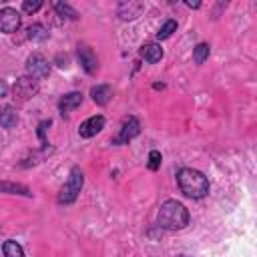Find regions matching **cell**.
Returning <instances> with one entry per match:
<instances>
[{"label":"cell","instance_id":"7","mask_svg":"<svg viewBox=\"0 0 257 257\" xmlns=\"http://www.w3.org/2000/svg\"><path fill=\"white\" fill-rule=\"evenodd\" d=\"M22 24V18H20V12L16 8H2L0 10V32H6V34H14Z\"/></svg>","mask_w":257,"mask_h":257},{"label":"cell","instance_id":"5","mask_svg":"<svg viewBox=\"0 0 257 257\" xmlns=\"http://www.w3.org/2000/svg\"><path fill=\"white\" fill-rule=\"evenodd\" d=\"M141 133V122L137 116H124L122 122H120V128H118V135L112 139V145H126L131 143L135 137H139Z\"/></svg>","mask_w":257,"mask_h":257},{"label":"cell","instance_id":"18","mask_svg":"<svg viewBox=\"0 0 257 257\" xmlns=\"http://www.w3.org/2000/svg\"><path fill=\"white\" fill-rule=\"evenodd\" d=\"M209 52H211V46L207 42H199L193 48V60H195V64H203L209 58Z\"/></svg>","mask_w":257,"mask_h":257},{"label":"cell","instance_id":"13","mask_svg":"<svg viewBox=\"0 0 257 257\" xmlns=\"http://www.w3.org/2000/svg\"><path fill=\"white\" fill-rule=\"evenodd\" d=\"M90 96H92V100H94L98 106H104V104H108V100L112 98V88H110L108 84H94V86L90 88Z\"/></svg>","mask_w":257,"mask_h":257},{"label":"cell","instance_id":"11","mask_svg":"<svg viewBox=\"0 0 257 257\" xmlns=\"http://www.w3.org/2000/svg\"><path fill=\"white\" fill-rule=\"evenodd\" d=\"M139 54H141V58H145L149 64H155V62H159V60L163 58V48H161V44H157V42H147V44H143V46L139 48Z\"/></svg>","mask_w":257,"mask_h":257},{"label":"cell","instance_id":"21","mask_svg":"<svg viewBox=\"0 0 257 257\" xmlns=\"http://www.w3.org/2000/svg\"><path fill=\"white\" fill-rule=\"evenodd\" d=\"M42 8V0H24L22 2V12L26 14H34Z\"/></svg>","mask_w":257,"mask_h":257},{"label":"cell","instance_id":"16","mask_svg":"<svg viewBox=\"0 0 257 257\" xmlns=\"http://www.w3.org/2000/svg\"><path fill=\"white\" fill-rule=\"evenodd\" d=\"M26 38L28 40H32V42H44V40H48L50 38V32L42 26V24H30L28 28H26Z\"/></svg>","mask_w":257,"mask_h":257},{"label":"cell","instance_id":"24","mask_svg":"<svg viewBox=\"0 0 257 257\" xmlns=\"http://www.w3.org/2000/svg\"><path fill=\"white\" fill-rule=\"evenodd\" d=\"M8 84H6V80H2L0 78V98H4V96H8Z\"/></svg>","mask_w":257,"mask_h":257},{"label":"cell","instance_id":"23","mask_svg":"<svg viewBox=\"0 0 257 257\" xmlns=\"http://www.w3.org/2000/svg\"><path fill=\"white\" fill-rule=\"evenodd\" d=\"M50 124V120H42L40 124H38V137H40V141H42V147H46L48 143H46V139H44V131H46V126Z\"/></svg>","mask_w":257,"mask_h":257},{"label":"cell","instance_id":"1","mask_svg":"<svg viewBox=\"0 0 257 257\" xmlns=\"http://www.w3.org/2000/svg\"><path fill=\"white\" fill-rule=\"evenodd\" d=\"M189 211L183 203L175 201V199H169L165 201L161 207H159V213H157V223L161 229H167V231H179V229H185L189 225Z\"/></svg>","mask_w":257,"mask_h":257},{"label":"cell","instance_id":"22","mask_svg":"<svg viewBox=\"0 0 257 257\" xmlns=\"http://www.w3.org/2000/svg\"><path fill=\"white\" fill-rule=\"evenodd\" d=\"M161 161H163V157H161L159 151H151L149 153V169L151 171H157L161 167Z\"/></svg>","mask_w":257,"mask_h":257},{"label":"cell","instance_id":"10","mask_svg":"<svg viewBox=\"0 0 257 257\" xmlns=\"http://www.w3.org/2000/svg\"><path fill=\"white\" fill-rule=\"evenodd\" d=\"M80 104H82V94L76 92V90H72V92L60 96V100H58V110H60L62 114H68V112H72L74 108H78Z\"/></svg>","mask_w":257,"mask_h":257},{"label":"cell","instance_id":"12","mask_svg":"<svg viewBox=\"0 0 257 257\" xmlns=\"http://www.w3.org/2000/svg\"><path fill=\"white\" fill-rule=\"evenodd\" d=\"M143 10H145V4L141 2H122L118 6V16L120 20H135L137 16H141Z\"/></svg>","mask_w":257,"mask_h":257},{"label":"cell","instance_id":"4","mask_svg":"<svg viewBox=\"0 0 257 257\" xmlns=\"http://www.w3.org/2000/svg\"><path fill=\"white\" fill-rule=\"evenodd\" d=\"M38 90H40V86H38V80H34L32 76H20L16 82H14V86H12V92H14V98L18 100V102H26V100H30L32 96H36L38 94Z\"/></svg>","mask_w":257,"mask_h":257},{"label":"cell","instance_id":"20","mask_svg":"<svg viewBox=\"0 0 257 257\" xmlns=\"http://www.w3.org/2000/svg\"><path fill=\"white\" fill-rule=\"evenodd\" d=\"M173 32H177V22H175V20H167V22L159 28V32H157V40H167Z\"/></svg>","mask_w":257,"mask_h":257},{"label":"cell","instance_id":"26","mask_svg":"<svg viewBox=\"0 0 257 257\" xmlns=\"http://www.w3.org/2000/svg\"><path fill=\"white\" fill-rule=\"evenodd\" d=\"M179 257H187V255H179Z\"/></svg>","mask_w":257,"mask_h":257},{"label":"cell","instance_id":"3","mask_svg":"<svg viewBox=\"0 0 257 257\" xmlns=\"http://www.w3.org/2000/svg\"><path fill=\"white\" fill-rule=\"evenodd\" d=\"M82 185H84V177H82V171L78 167H72L66 183L60 187V193H58V205H70L76 201L78 193L82 191Z\"/></svg>","mask_w":257,"mask_h":257},{"label":"cell","instance_id":"19","mask_svg":"<svg viewBox=\"0 0 257 257\" xmlns=\"http://www.w3.org/2000/svg\"><path fill=\"white\" fill-rule=\"evenodd\" d=\"M54 10H56V12H58V16H62V18H68V20H76V18H78V12H76L70 4L54 2Z\"/></svg>","mask_w":257,"mask_h":257},{"label":"cell","instance_id":"8","mask_svg":"<svg viewBox=\"0 0 257 257\" xmlns=\"http://www.w3.org/2000/svg\"><path fill=\"white\" fill-rule=\"evenodd\" d=\"M76 54H78V62L84 68V72L86 74H96V70H98V58L92 52V48L86 46V44H78Z\"/></svg>","mask_w":257,"mask_h":257},{"label":"cell","instance_id":"2","mask_svg":"<svg viewBox=\"0 0 257 257\" xmlns=\"http://www.w3.org/2000/svg\"><path fill=\"white\" fill-rule=\"evenodd\" d=\"M177 183H179V189L185 197L189 199H203L209 195V179L197 171V169H191V167H185L177 173Z\"/></svg>","mask_w":257,"mask_h":257},{"label":"cell","instance_id":"14","mask_svg":"<svg viewBox=\"0 0 257 257\" xmlns=\"http://www.w3.org/2000/svg\"><path fill=\"white\" fill-rule=\"evenodd\" d=\"M18 124V112L14 106L4 104L0 106V126L2 128H14Z\"/></svg>","mask_w":257,"mask_h":257},{"label":"cell","instance_id":"9","mask_svg":"<svg viewBox=\"0 0 257 257\" xmlns=\"http://www.w3.org/2000/svg\"><path fill=\"white\" fill-rule=\"evenodd\" d=\"M102 128H104V116L102 114H94V116H88L84 122H80L78 135L82 139H90V137L98 135Z\"/></svg>","mask_w":257,"mask_h":257},{"label":"cell","instance_id":"15","mask_svg":"<svg viewBox=\"0 0 257 257\" xmlns=\"http://www.w3.org/2000/svg\"><path fill=\"white\" fill-rule=\"evenodd\" d=\"M0 193L8 195H22V197H32L30 189L22 183H12V181H0Z\"/></svg>","mask_w":257,"mask_h":257},{"label":"cell","instance_id":"6","mask_svg":"<svg viewBox=\"0 0 257 257\" xmlns=\"http://www.w3.org/2000/svg\"><path fill=\"white\" fill-rule=\"evenodd\" d=\"M26 72H28V76H32L34 80L46 78V76L50 74V64H48V60H46L42 54L32 52V54L26 58Z\"/></svg>","mask_w":257,"mask_h":257},{"label":"cell","instance_id":"25","mask_svg":"<svg viewBox=\"0 0 257 257\" xmlns=\"http://www.w3.org/2000/svg\"><path fill=\"white\" fill-rule=\"evenodd\" d=\"M187 6H189V8H199L201 4H199V2H187Z\"/></svg>","mask_w":257,"mask_h":257},{"label":"cell","instance_id":"17","mask_svg":"<svg viewBox=\"0 0 257 257\" xmlns=\"http://www.w3.org/2000/svg\"><path fill=\"white\" fill-rule=\"evenodd\" d=\"M2 253H4V257H24L22 245L16 243V241H12V239H8V241L2 243Z\"/></svg>","mask_w":257,"mask_h":257}]
</instances>
